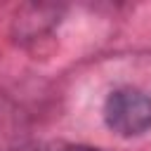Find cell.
I'll list each match as a JSON object with an SVG mask.
<instances>
[{"instance_id":"2","label":"cell","mask_w":151,"mask_h":151,"mask_svg":"<svg viewBox=\"0 0 151 151\" xmlns=\"http://www.w3.org/2000/svg\"><path fill=\"white\" fill-rule=\"evenodd\" d=\"M12 151H42L38 144H21V146H17V149H12Z\"/></svg>"},{"instance_id":"1","label":"cell","mask_w":151,"mask_h":151,"mask_svg":"<svg viewBox=\"0 0 151 151\" xmlns=\"http://www.w3.org/2000/svg\"><path fill=\"white\" fill-rule=\"evenodd\" d=\"M106 125L120 137H137L151 127V97L137 87H118L104 101Z\"/></svg>"},{"instance_id":"3","label":"cell","mask_w":151,"mask_h":151,"mask_svg":"<svg viewBox=\"0 0 151 151\" xmlns=\"http://www.w3.org/2000/svg\"><path fill=\"white\" fill-rule=\"evenodd\" d=\"M64 151H99V149H92V146H66Z\"/></svg>"}]
</instances>
